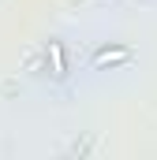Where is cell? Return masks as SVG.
<instances>
[{
    "mask_svg": "<svg viewBox=\"0 0 157 160\" xmlns=\"http://www.w3.org/2000/svg\"><path fill=\"white\" fill-rule=\"evenodd\" d=\"M41 56H45V75H49V82L64 86V82L71 78V60H68V41L64 38H49L45 48H41Z\"/></svg>",
    "mask_w": 157,
    "mask_h": 160,
    "instance_id": "1",
    "label": "cell"
},
{
    "mask_svg": "<svg viewBox=\"0 0 157 160\" xmlns=\"http://www.w3.org/2000/svg\"><path fill=\"white\" fill-rule=\"evenodd\" d=\"M135 60V52L127 48V45H97L94 48V56H90V71H105V67H127Z\"/></svg>",
    "mask_w": 157,
    "mask_h": 160,
    "instance_id": "2",
    "label": "cell"
}]
</instances>
